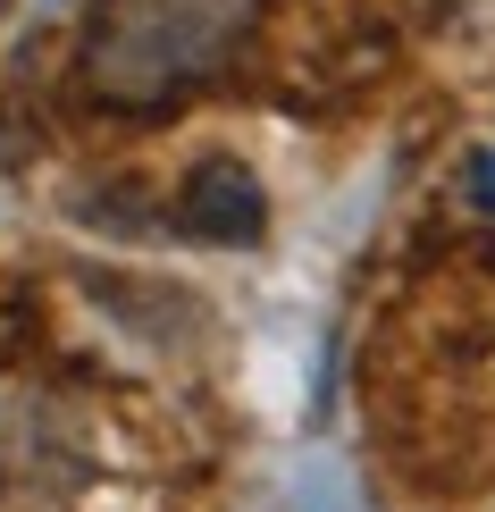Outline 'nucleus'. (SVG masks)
Listing matches in <instances>:
<instances>
[{
  "instance_id": "1",
  "label": "nucleus",
  "mask_w": 495,
  "mask_h": 512,
  "mask_svg": "<svg viewBox=\"0 0 495 512\" xmlns=\"http://www.w3.org/2000/svg\"><path fill=\"white\" fill-rule=\"evenodd\" d=\"M261 26V0H93L76 84L110 110H168L202 93Z\"/></svg>"
},
{
  "instance_id": "2",
  "label": "nucleus",
  "mask_w": 495,
  "mask_h": 512,
  "mask_svg": "<svg viewBox=\"0 0 495 512\" xmlns=\"http://www.w3.org/2000/svg\"><path fill=\"white\" fill-rule=\"evenodd\" d=\"M177 210H185V227L193 236H219V244H252L261 236V185H252V168H235V160H202L185 177V194H177Z\"/></svg>"
}]
</instances>
